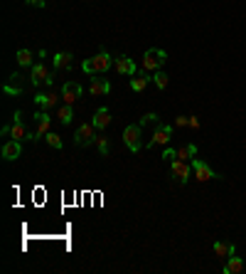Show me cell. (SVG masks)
I'll list each match as a JSON object with an SVG mask.
<instances>
[{
  "label": "cell",
  "instance_id": "cell-1",
  "mask_svg": "<svg viewBox=\"0 0 246 274\" xmlns=\"http://www.w3.org/2000/svg\"><path fill=\"white\" fill-rule=\"evenodd\" d=\"M113 57L106 52V50H101L99 55H94L91 59H84V64H81V69H84L87 74H91V77H99V74H106L111 67H113Z\"/></svg>",
  "mask_w": 246,
  "mask_h": 274
},
{
  "label": "cell",
  "instance_id": "cell-2",
  "mask_svg": "<svg viewBox=\"0 0 246 274\" xmlns=\"http://www.w3.org/2000/svg\"><path fill=\"white\" fill-rule=\"evenodd\" d=\"M165 62H168V52L160 50V47L145 50V55H143V69L150 72V74H153V72H160Z\"/></svg>",
  "mask_w": 246,
  "mask_h": 274
},
{
  "label": "cell",
  "instance_id": "cell-3",
  "mask_svg": "<svg viewBox=\"0 0 246 274\" xmlns=\"http://www.w3.org/2000/svg\"><path fill=\"white\" fill-rule=\"evenodd\" d=\"M13 124L10 126H3V136H10V138H15V141H32V134L25 129V124H22V111H15V116H13Z\"/></svg>",
  "mask_w": 246,
  "mask_h": 274
},
{
  "label": "cell",
  "instance_id": "cell-4",
  "mask_svg": "<svg viewBox=\"0 0 246 274\" xmlns=\"http://www.w3.org/2000/svg\"><path fill=\"white\" fill-rule=\"evenodd\" d=\"M141 136H143V126L141 124H128L126 129H123V143H126V148L131 153H138L143 148Z\"/></svg>",
  "mask_w": 246,
  "mask_h": 274
},
{
  "label": "cell",
  "instance_id": "cell-5",
  "mask_svg": "<svg viewBox=\"0 0 246 274\" xmlns=\"http://www.w3.org/2000/svg\"><path fill=\"white\" fill-rule=\"evenodd\" d=\"M50 126H52V116H50L47 111H42V109H39V111L35 114V131H32V143L42 141V138L50 134Z\"/></svg>",
  "mask_w": 246,
  "mask_h": 274
},
{
  "label": "cell",
  "instance_id": "cell-6",
  "mask_svg": "<svg viewBox=\"0 0 246 274\" xmlns=\"http://www.w3.org/2000/svg\"><path fill=\"white\" fill-rule=\"evenodd\" d=\"M192 166L187 163V161H180V158H175L173 161V168H170V178H175L180 185H185L190 178H192Z\"/></svg>",
  "mask_w": 246,
  "mask_h": 274
},
{
  "label": "cell",
  "instance_id": "cell-7",
  "mask_svg": "<svg viewBox=\"0 0 246 274\" xmlns=\"http://www.w3.org/2000/svg\"><path fill=\"white\" fill-rule=\"evenodd\" d=\"M94 138H96V126H94V121L81 124V126L76 129V134H74V143H76V146H89V143H94Z\"/></svg>",
  "mask_w": 246,
  "mask_h": 274
},
{
  "label": "cell",
  "instance_id": "cell-8",
  "mask_svg": "<svg viewBox=\"0 0 246 274\" xmlns=\"http://www.w3.org/2000/svg\"><path fill=\"white\" fill-rule=\"evenodd\" d=\"M170 138H173V126L158 124V129H155L153 138L148 141V148L153 151V148H160V146H168V143H170Z\"/></svg>",
  "mask_w": 246,
  "mask_h": 274
},
{
  "label": "cell",
  "instance_id": "cell-9",
  "mask_svg": "<svg viewBox=\"0 0 246 274\" xmlns=\"http://www.w3.org/2000/svg\"><path fill=\"white\" fill-rule=\"evenodd\" d=\"M192 168H194V180H199V183H207L212 178H222L219 173H214L207 163L199 161V158H192Z\"/></svg>",
  "mask_w": 246,
  "mask_h": 274
},
{
  "label": "cell",
  "instance_id": "cell-10",
  "mask_svg": "<svg viewBox=\"0 0 246 274\" xmlns=\"http://www.w3.org/2000/svg\"><path fill=\"white\" fill-rule=\"evenodd\" d=\"M81 94H84V89H81L79 82H64V87H62V92H59L62 101H64V104H71V106H74L76 99H81Z\"/></svg>",
  "mask_w": 246,
  "mask_h": 274
},
{
  "label": "cell",
  "instance_id": "cell-11",
  "mask_svg": "<svg viewBox=\"0 0 246 274\" xmlns=\"http://www.w3.org/2000/svg\"><path fill=\"white\" fill-rule=\"evenodd\" d=\"M113 67H116L118 74H126V77H136L138 74V64L131 57H126V55H118L116 62H113Z\"/></svg>",
  "mask_w": 246,
  "mask_h": 274
},
{
  "label": "cell",
  "instance_id": "cell-12",
  "mask_svg": "<svg viewBox=\"0 0 246 274\" xmlns=\"http://www.w3.org/2000/svg\"><path fill=\"white\" fill-rule=\"evenodd\" d=\"M59 99H62V97H57L54 89H52V92H42V94H35V104L42 109V111H52Z\"/></svg>",
  "mask_w": 246,
  "mask_h": 274
},
{
  "label": "cell",
  "instance_id": "cell-13",
  "mask_svg": "<svg viewBox=\"0 0 246 274\" xmlns=\"http://www.w3.org/2000/svg\"><path fill=\"white\" fill-rule=\"evenodd\" d=\"M3 158L5 161H15V158H20V153H22V141H15V138H10L5 146H3Z\"/></svg>",
  "mask_w": 246,
  "mask_h": 274
},
{
  "label": "cell",
  "instance_id": "cell-14",
  "mask_svg": "<svg viewBox=\"0 0 246 274\" xmlns=\"http://www.w3.org/2000/svg\"><path fill=\"white\" fill-rule=\"evenodd\" d=\"M52 69H47L42 62H37V64H32V77H30V84L32 87H39V84H45V79H47V74H50Z\"/></svg>",
  "mask_w": 246,
  "mask_h": 274
},
{
  "label": "cell",
  "instance_id": "cell-15",
  "mask_svg": "<svg viewBox=\"0 0 246 274\" xmlns=\"http://www.w3.org/2000/svg\"><path fill=\"white\" fill-rule=\"evenodd\" d=\"M150 82H153V74L143 69V72H138V74L133 77V79H131V89H133L136 94H141V92H143V89H145Z\"/></svg>",
  "mask_w": 246,
  "mask_h": 274
},
{
  "label": "cell",
  "instance_id": "cell-16",
  "mask_svg": "<svg viewBox=\"0 0 246 274\" xmlns=\"http://www.w3.org/2000/svg\"><path fill=\"white\" fill-rule=\"evenodd\" d=\"M94 126H96V131H104V129L111 126V111L106 106L96 109V114H94Z\"/></svg>",
  "mask_w": 246,
  "mask_h": 274
},
{
  "label": "cell",
  "instance_id": "cell-17",
  "mask_svg": "<svg viewBox=\"0 0 246 274\" xmlns=\"http://www.w3.org/2000/svg\"><path fill=\"white\" fill-rule=\"evenodd\" d=\"M89 92H91L94 97H106V94L111 92V84H108V79L94 77V79H91V87H89Z\"/></svg>",
  "mask_w": 246,
  "mask_h": 274
},
{
  "label": "cell",
  "instance_id": "cell-18",
  "mask_svg": "<svg viewBox=\"0 0 246 274\" xmlns=\"http://www.w3.org/2000/svg\"><path fill=\"white\" fill-rule=\"evenodd\" d=\"M234 252H236V247H234L231 242H224V240L214 242V254H217L219 259H229V257H231Z\"/></svg>",
  "mask_w": 246,
  "mask_h": 274
},
{
  "label": "cell",
  "instance_id": "cell-19",
  "mask_svg": "<svg viewBox=\"0 0 246 274\" xmlns=\"http://www.w3.org/2000/svg\"><path fill=\"white\" fill-rule=\"evenodd\" d=\"M71 119H74V106L71 104H62L57 109V121L67 126V124H71Z\"/></svg>",
  "mask_w": 246,
  "mask_h": 274
},
{
  "label": "cell",
  "instance_id": "cell-20",
  "mask_svg": "<svg viewBox=\"0 0 246 274\" xmlns=\"http://www.w3.org/2000/svg\"><path fill=\"white\" fill-rule=\"evenodd\" d=\"M74 64V55H69V52H57L54 55V69L59 72V69H69Z\"/></svg>",
  "mask_w": 246,
  "mask_h": 274
},
{
  "label": "cell",
  "instance_id": "cell-21",
  "mask_svg": "<svg viewBox=\"0 0 246 274\" xmlns=\"http://www.w3.org/2000/svg\"><path fill=\"white\" fill-rule=\"evenodd\" d=\"M239 272H244V259L231 254L227 259V264H224V274H239Z\"/></svg>",
  "mask_w": 246,
  "mask_h": 274
},
{
  "label": "cell",
  "instance_id": "cell-22",
  "mask_svg": "<svg viewBox=\"0 0 246 274\" xmlns=\"http://www.w3.org/2000/svg\"><path fill=\"white\" fill-rule=\"evenodd\" d=\"M194 156H197V146L194 143H185V146L177 148V158L180 161H190V158H194Z\"/></svg>",
  "mask_w": 246,
  "mask_h": 274
},
{
  "label": "cell",
  "instance_id": "cell-23",
  "mask_svg": "<svg viewBox=\"0 0 246 274\" xmlns=\"http://www.w3.org/2000/svg\"><path fill=\"white\" fill-rule=\"evenodd\" d=\"M153 84L162 92V89H168V84H170V77H168L165 72H153Z\"/></svg>",
  "mask_w": 246,
  "mask_h": 274
},
{
  "label": "cell",
  "instance_id": "cell-24",
  "mask_svg": "<svg viewBox=\"0 0 246 274\" xmlns=\"http://www.w3.org/2000/svg\"><path fill=\"white\" fill-rule=\"evenodd\" d=\"M45 141H47L52 148H57V151H62V148H64V141H62V136H59V134H54V131H50V134L45 136Z\"/></svg>",
  "mask_w": 246,
  "mask_h": 274
},
{
  "label": "cell",
  "instance_id": "cell-25",
  "mask_svg": "<svg viewBox=\"0 0 246 274\" xmlns=\"http://www.w3.org/2000/svg\"><path fill=\"white\" fill-rule=\"evenodd\" d=\"M94 143H96V148H99V153H101V156H108L111 146H108V138H106V136H99V134H96Z\"/></svg>",
  "mask_w": 246,
  "mask_h": 274
},
{
  "label": "cell",
  "instance_id": "cell-26",
  "mask_svg": "<svg viewBox=\"0 0 246 274\" xmlns=\"http://www.w3.org/2000/svg\"><path fill=\"white\" fill-rule=\"evenodd\" d=\"M18 64L20 67H30L32 64V52L30 50H20L18 52Z\"/></svg>",
  "mask_w": 246,
  "mask_h": 274
},
{
  "label": "cell",
  "instance_id": "cell-27",
  "mask_svg": "<svg viewBox=\"0 0 246 274\" xmlns=\"http://www.w3.org/2000/svg\"><path fill=\"white\" fill-rule=\"evenodd\" d=\"M148 124H158V114H155V111H148V114H143L141 126H148Z\"/></svg>",
  "mask_w": 246,
  "mask_h": 274
},
{
  "label": "cell",
  "instance_id": "cell-28",
  "mask_svg": "<svg viewBox=\"0 0 246 274\" xmlns=\"http://www.w3.org/2000/svg\"><path fill=\"white\" fill-rule=\"evenodd\" d=\"M162 158H165V161H175V158H177V148L165 146V151H162Z\"/></svg>",
  "mask_w": 246,
  "mask_h": 274
},
{
  "label": "cell",
  "instance_id": "cell-29",
  "mask_svg": "<svg viewBox=\"0 0 246 274\" xmlns=\"http://www.w3.org/2000/svg\"><path fill=\"white\" fill-rule=\"evenodd\" d=\"M20 92H22V89H20L18 84H15V87H13V84H5V94H10V97H18Z\"/></svg>",
  "mask_w": 246,
  "mask_h": 274
},
{
  "label": "cell",
  "instance_id": "cell-30",
  "mask_svg": "<svg viewBox=\"0 0 246 274\" xmlns=\"http://www.w3.org/2000/svg\"><path fill=\"white\" fill-rule=\"evenodd\" d=\"M54 72H57V69H52V72L47 74V79H45V87H50V89L54 87Z\"/></svg>",
  "mask_w": 246,
  "mask_h": 274
},
{
  "label": "cell",
  "instance_id": "cell-31",
  "mask_svg": "<svg viewBox=\"0 0 246 274\" xmlns=\"http://www.w3.org/2000/svg\"><path fill=\"white\" fill-rule=\"evenodd\" d=\"M190 124V116H177L175 119V126H187Z\"/></svg>",
  "mask_w": 246,
  "mask_h": 274
},
{
  "label": "cell",
  "instance_id": "cell-32",
  "mask_svg": "<svg viewBox=\"0 0 246 274\" xmlns=\"http://www.w3.org/2000/svg\"><path fill=\"white\" fill-rule=\"evenodd\" d=\"M30 5H35V8H45L47 5V0H27Z\"/></svg>",
  "mask_w": 246,
  "mask_h": 274
},
{
  "label": "cell",
  "instance_id": "cell-33",
  "mask_svg": "<svg viewBox=\"0 0 246 274\" xmlns=\"http://www.w3.org/2000/svg\"><path fill=\"white\" fill-rule=\"evenodd\" d=\"M190 129H199V121H197V116H192V119H190V124H187Z\"/></svg>",
  "mask_w": 246,
  "mask_h": 274
}]
</instances>
